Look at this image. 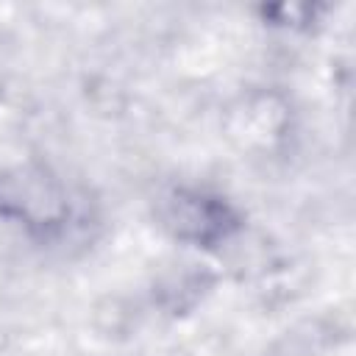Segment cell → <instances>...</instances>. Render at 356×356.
<instances>
[{
    "instance_id": "obj_2",
    "label": "cell",
    "mask_w": 356,
    "mask_h": 356,
    "mask_svg": "<svg viewBox=\"0 0 356 356\" xmlns=\"http://www.w3.org/2000/svg\"><path fill=\"white\" fill-rule=\"evenodd\" d=\"M159 220L170 236L197 248H214L239 228V214L225 197L189 186L170 189L161 197Z\"/></svg>"
},
{
    "instance_id": "obj_1",
    "label": "cell",
    "mask_w": 356,
    "mask_h": 356,
    "mask_svg": "<svg viewBox=\"0 0 356 356\" xmlns=\"http://www.w3.org/2000/svg\"><path fill=\"white\" fill-rule=\"evenodd\" d=\"M0 217L28 231L50 234L70 220V197L58 178L42 167H14L0 172Z\"/></svg>"
}]
</instances>
